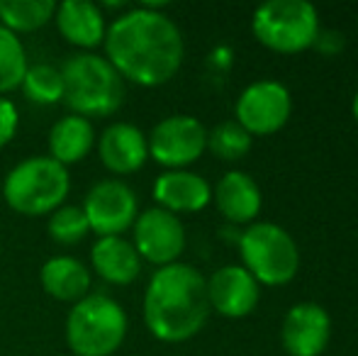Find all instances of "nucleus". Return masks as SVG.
Returning <instances> with one entry per match:
<instances>
[{"instance_id":"obj_1","label":"nucleus","mask_w":358,"mask_h":356,"mask_svg":"<svg viewBox=\"0 0 358 356\" xmlns=\"http://www.w3.org/2000/svg\"><path fill=\"white\" fill-rule=\"evenodd\" d=\"M108 62L124 81L154 88L171 81L183 64V34L156 8H134L110 22L105 32Z\"/></svg>"},{"instance_id":"obj_2","label":"nucleus","mask_w":358,"mask_h":356,"mask_svg":"<svg viewBox=\"0 0 358 356\" xmlns=\"http://www.w3.org/2000/svg\"><path fill=\"white\" fill-rule=\"evenodd\" d=\"M208 315V280L198 269L176 262L151 276L144 293V322L156 339L185 342L205 327Z\"/></svg>"},{"instance_id":"obj_3","label":"nucleus","mask_w":358,"mask_h":356,"mask_svg":"<svg viewBox=\"0 0 358 356\" xmlns=\"http://www.w3.org/2000/svg\"><path fill=\"white\" fill-rule=\"evenodd\" d=\"M59 71L64 78V103L73 115L85 120L105 118L124 103V78L100 54H71Z\"/></svg>"},{"instance_id":"obj_4","label":"nucleus","mask_w":358,"mask_h":356,"mask_svg":"<svg viewBox=\"0 0 358 356\" xmlns=\"http://www.w3.org/2000/svg\"><path fill=\"white\" fill-rule=\"evenodd\" d=\"M71 190L69 169L52 157H29L15 164L3 180V198L15 213L39 218L62 208Z\"/></svg>"},{"instance_id":"obj_5","label":"nucleus","mask_w":358,"mask_h":356,"mask_svg":"<svg viewBox=\"0 0 358 356\" xmlns=\"http://www.w3.org/2000/svg\"><path fill=\"white\" fill-rule=\"evenodd\" d=\"M127 337V313L108 293H88L66 318V342L76 356H113Z\"/></svg>"},{"instance_id":"obj_6","label":"nucleus","mask_w":358,"mask_h":356,"mask_svg":"<svg viewBox=\"0 0 358 356\" xmlns=\"http://www.w3.org/2000/svg\"><path fill=\"white\" fill-rule=\"evenodd\" d=\"M254 34L264 47L280 54H297L315 47L320 17L305 0H271L254 13Z\"/></svg>"},{"instance_id":"obj_7","label":"nucleus","mask_w":358,"mask_h":356,"mask_svg":"<svg viewBox=\"0 0 358 356\" xmlns=\"http://www.w3.org/2000/svg\"><path fill=\"white\" fill-rule=\"evenodd\" d=\"M244 269L256 278V283L283 285L295 278L300 266L297 244L283 227L273 222L251 225L239 237Z\"/></svg>"},{"instance_id":"obj_8","label":"nucleus","mask_w":358,"mask_h":356,"mask_svg":"<svg viewBox=\"0 0 358 356\" xmlns=\"http://www.w3.org/2000/svg\"><path fill=\"white\" fill-rule=\"evenodd\" d=\"M83 213L90 232L98 237H120L124 229L134 225L139 215V203L134 190L120 178L98 180L85 193Z\"/></svg>"},{"instance_id":"obj_9","label":"nucleus","mask_w":358,"mask_h":356,"mask_svg":"<svg viewBox=\"0 0 358 356\" xmlns=\"http://www.w3.org/2000/svg\"><path fill=\"white\" fill-rule=\"evenodd\" d=\"M146 144H149V157L156 164L180 171L203 157L208 149V129L190 115H171L151 129Z\"/></svg>"},{"instance_id":"obj_10","label":"nucleus","mask_w":358,"mask_h":356,"mask_svg":"<svg viewBox=\"0 0 358 356\" xmlns=\"http://www.w3.org/2000/svg\"><path fill=\"white\" fill-rule=\"evenodd\" d=\"M134 249L139 259L169 266L176 264L185 249V229L178 215L169 213L164 208H149L134 220Z\"/></svg>"},{"instance_id":"obj_11","label":"nucleus","mask_w":358,"mask_h":356,"mask_svg":"<svg viewBox=\"0 0 358 356\" xmlns=\"http://www.w3.org/2000/svg\"><path fill=\"white\" fill-rule=\"evenodd\" d=\"M290 93L278 81L251 83L236 103V122L249 134H273L290 118Z\"/></svg>"},{"instance_id":"obj_12","label":"nucleus","mask_w":358,"mask_h":356,"mask_svg":"<svg viewBox=\"0 0 358 356\" xmlns=\"http://www.w3.org/2000/svg\"><path fill=\"white\" fill-rule=\"evenodd\" d=\"M331 320L317 303H297L283 322V347L290 356H320L329 344Z\"/></svg>"},{"instance_id":"obj_13","label":"nucleus","mask_w":358,"mask_h":356,"mask_svg":"<svg viewBox=\"0 0 358 356\" xmlns=\"http://www.w3.org/2000/svg\"><path fill=\"white\" fill-rule=\"evenodd\" d=\"M208 300L224 318H244L259 303V283L244 266H222L208 280Z\"/></svg>"},{"instance_id":"obj_14","label":"nucleus","mask_w":358,"mask_h":356,"mask_svg":"<svg viewBox=\"0 0 358 356\" xmlns=\"http://www.w3.org/2000/svg\"><path fill=\"white\" fill-rule=\"evenodd\" d=\"M98 154L100 162L108 171L124 176L134 173L146 164L149 159V144L146 134L139 127L129 122H113L103 129L98 139Z\"/></svg>"},{"instance_id":"obj_15","label":"nucleus","mask_w":358,"mask_h":356,"mask_svg":"<svg viewBox=\"0 0 358 356\" xmlns=\"http://www.w3.org/2000/svg\"><path fill=\"white\" fill-rule=\"evenodd\" d=\"M54 22L64 39L80 49H93L103 44L108 32L103 8L93 0H64L62 5H57Z\"/></svg>"},{"instance_id":"obj_16","label":"nucleus","mask_w":358,"mask_h":356,"mask_svg":"<svg viewBox=\"0 0 358 356\" xmlns=\"http://www.w3.org/2000/svg\"><path fill=\"white\" fill-rule=\"evenodd\" d=\"M154 200L169 213H198L213 200V188L190 171H166L154 183Z\"/></svg>"},{"instance_id":"obj_17","label":"nucleus","mask_w":358,"mask_h":356,"mask_svg":"<svg viewBox=\"0 0 358 356\" xmlns=\"http://www.w3.org/2000/svg\"><path fill=\"white\" fill-rule=\"evenodd\" d=\"M90 262L100 278L115 285H129L142 273V259L124 237H98L90 249Z\"/></svg>"},{"instance_id":"obj_18","label":"nucleus","mask_w":358,"mask_h":356,"mask_svg":"<svg viewBox=\"0 0 358 356\" xmlns=\"http://www.w3.org/2000/svg\"><path fill=\"white\" fill-rule=\"evenodd\" d=\"M95 147V129L93 122L80 115H66L57 120L49 129V157L62 166L83 162Z\"/></svg>"},{"instance_id":"obj_19","label":"nucleus","mask_w":358,"mask_h":356,"mask_svg":"<svg viewBox=\"0 0 358 356\" xmlns=\"http://www.w3.org/2000/svg\"><path fill=\"white\" fill-rule=\"evenodd\" d=\"M215 200L220 213L236 225L251 222L261 213V190L256 180L241 171H229L217 183Z\"/></svg>"},{"instance_id":"obj_20","label":"nucleus","mask_w":358,"mask_h":356,"mask_svg":"<svg viewBox=\"0 0 358 356\" xmlns=\"http://www.w3.org/2000/svg\"><path fill=\"white\" fill-rule=\"evenodd\" d=\"M42 288L62 303H78L90 290V271L73 257H54L39 269Z\"/></svg>"},{"instance_id":"obj_21","label":"nucleus","mask_w":358,"mask_h":356,"mask_svg":"<svg viewBox=\"0 0 358 356\" xmlns=\"http://www.w3.org/2000/svg\"><path fill=\"white\" fill-rule=\"evenodd\" d=\"M54 0H0V24L10 32H34L54 20Z\"/></svg>"},{"instance_id":"obj_22","label":"nucleus","mask_w":358,"mask_h":356,"mask_svg":"<svg viewBox=\"0 0 358 356\" xmlns=\"http://www.w3.org/2000/svg\"><path fill=\"white\" fill-rule=\"evenodd\" d=\"M27 69L29 64L22 39L0 24V95L22 86Z\"/></svg>"},{"instance_id":"obj_23","label":"nucleus","mask_w":358,"mask_h":356,"mask_svg":"<svg viewBox=\"0 0 358 356\" xmlns=\"http://www.w3.org/2000/svg\"><path fill=\"white\" fill-rule=\"evenodd\" d=\"M24 95L37 105H54L64 100V78L62 71L52 64H34L22 78Z\"/></svg>"},{"instance_id":"obj_24","label":"nucleus","mask_w":358,"mask_h":356,"mask_svg":"<svg viewBox=\"0 0 358 356\" xmlns=\"http://www.w3.org/2000/svg\"><path fill=\"white\" fill-rule=\"evenodd\" d=\"M208 149L217 159L224 162H236L251 149V134L241 127L236 120L217 124L213 132L208 134Z\"/></svg>"},{"instance_id":"obj_25","label":"nucleus","mask_w":358,"mask_h":356,"mask_svg":"<svg viewBox=\"0 0 358 356\" xmlns=\"http://www.w3.org/2000/svg\"><path fill=\"white\" fill-rule=\"evenodd\" d=\"M88 232V220L78 205H62L49 215V234L57 244H78Z\"/></svg>"},{"instance_id":"obj_26","label":"nucleus","mask_w":358,"mask_h":356,"mask_svg":"<svg viewBox=\"0 0 358 356\" xmlns=\"http://www.w3.org/2000/svg\"><path fill=\"white\" fill-rule=\"evenodd\" d=\"M17 124H20L17 105H15L10 98H3V95H0V147H5V144L15 137Z\"/></svg>"},{"instance_id":"obj_27","label":"nucleus","mask_w":358,"mask_h":356,"mask_svg":"<svg viewBox=\"0 0 358 356\" xmlns=\"http://www.w3.org/2000/svg\"><path fill=\"white\" fill-rule=\"evenodd\" d=\"M354 118H356V122H358V93H356V98H354Z\"/></svg>"}]
</instances>
